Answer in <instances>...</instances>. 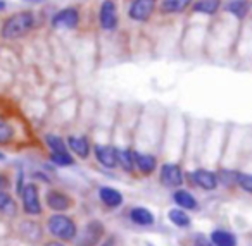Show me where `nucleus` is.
Listing matches in <instances>:
<instances>
[{
	"label": "nucleus",
	"mask_w": 252,
	"mask_h": 246,
	"mask_svg": "<svg viewBox=\"0 0 252 246\" xmlns=\"http://www.w3.org/2000/svg\"><path fill=\"white\" fill-rule=\"evenodd\" d=\"M189 124L180 115H166L164 138L159 153L158 181L166 190H176L185 184V152Z\"/></svg>",
	"instance_id": "obj_1"
},
{
	"label": "nucleus",
	"mask_w": 252,
	"mask_h": 246,
	"mask_svg": "<svg viewBox=\"0 0 252 246\" xmlns=\"http://www.w3.org/2000/svg\"><path fill=\"white\" fill-rule=\"evenodd\" d=\"M168 114H156L144 110L138 114L133 135V160L138 177H152L159 169L164 126Z\"/></svg>",
	"instance_id": "obj_2"
},
{
	"label": "nucleus",
	"mask_w": 252,
	"mask_h": 246,
	"mask_svg": "<svg viewBox=\"0 0 252 246\" xmlns=\"http://www.w3.org/2000/svg\"><path fill=\"white\" fill-rule=\"evenodd\" d=\"M43 225H45L47 236L64 241L67 245H73L80 231L78 219L69 212H49V215L43 217Z\"/></svg>",
	"instance_id": "obj_3"
},
{
	"label": "nucleus",
	"mask_w": 252,
	"mask_h": 246,
	"mask_svg": "<svg viewBox=\"0 0 252 246\" xmlns=\"http://www.w3.org/2000/svg\"><path fill=\"white\" fill-rule=\"evenodd\" d=\"M11 236L38 246L47 238V231L43 220H40L38 217H28L21 214L11 222Z\"/></svg>",
	"instance_id": "obj_4"
},
{
	"label": "nucleus",
	"mask_w": 252,
	"mask_h": 246,
	"mask_svg": "<svg viewBox=\"0 0 252 246\" xmlns=\"http://www.w3.org/2000/svg\"><path fill=\"white\" fill-rule=\"evenodd\" d=\"M35 28V14L32 11H21L9 16L2 25L0 35L4 40H19Z\"/></svg>",
	"instance_id": "obj_5"
},
{
	"label": "nucleus",
	"mask_w": 252,
	"mask_h": 246,
	"mask_svg": "<svg viewBox=\"0 0 252 246\" xmlns=\"http://www.w3.org/2000/svg\"><path fill=\"white\" fill-rule=\"evenodd\" d=\"M19 205H21V214L28 217L42 219L45 214V205L42 200V186L36 181H28L19 193Z\"/></svg>",
	"instance_id": "obj_6"
},
{
	"label": "nucleus",
	"mask_w": 252,
	"mask_h": 246,
	"mask_svg": "<svg viewBox=\"0 0 252 246\" xmlns=\"http://www.w3.org/2000/svg\"><path fill=\"white\" fill-rule=\"evenodd\" d=\"M43 205L47 212H73L78 207V200L67 190L50 184L43 193Z\"/></svg>",
	"instance_id": "obj_7"
},
{
	"label": "nucleus",
	"mask_w": 252,
	"mask_h": 246,
	"mask_svg": "<svg viewBox=\"0 0 252 246\" xmlns=\"http://www.w3.org/2000/svg\"><path fill=\"white\" fill-rule=\"evenodd\" d=\"M107 234V227L100 219H90L80 227L73 246H98Z\"/></svg>",
	"instance_id": "obj_8"
},
{
	"label": "nucleus",
	"mask_w": 252,
	"mask_h": 246,
	"mask_svg": "<svg viewBox=\"0 0 252 246\" xmlns=\"http://www.w3.org/2000/svg\"><path fill=\"white\" fill-rule=\"evenodd\" d=\"M185 183H189L192 188H199L202 191H216L220 188V179H218V172L209 167H195L193 170L185 174Z\"/></svg>",
	"instance_id": "obj_9"
},
{
	"label": "nucleus",
	"mask_w": 252,
	"mask_h": 246,
	"mask_svg": "<svg viewBox=\"0 0 252 246\" xmlns=\"http://www.w3.org/2000/svg\"><path fill=\"white\" fill-rule=\"evenodd\" d=\"M92 155H94L95 162L98 165L105 167V169H118V153L112 143H104V141H95L94 143V150H92Z\"/></svg>",
	"instance_id": "obj_10"
},
{
	"label": "nucleus",
	"mask_w": 252,
	"mask_h": 246,
	"mask_svg": "<svg viewBox=\"0 0 252 246\" xmlns=\"http://www.w3.org/2000/svg\"><path fill=\"white\" fill-rule=\"evenodd\" d=\"M67 148L73 155H76L81 160H88L92 157V150H94V143H92L88 135H69L66 138Z\"/></svg>",
	"instance_id": "obj_11"
},
{
	"label": "nucleus",
	"mask_w": 252,
	"mask_h": 246,
	"mask_svg": "<svg viewBox=\"0 0 252 246\" xmlns=\"http://www.w3.org/2000/svg\"><path fill=\"white\" fill-rule=\"evenodd\" d=\"M158 0H131L128 9V18L137 23H147L152 18Z\"/></svg>",
	"instance_id": "obj_12"
},
{
	"label": "nucleus",
	"mask_w": 252,
	"mask_h": 246,
	"mask_svg": "<svg viewBox=\"0 0 252 246\" xmlns=\"http://www.w3.org/2000/svg\"><path fill=\"white\" fill-rule=\"evenodd\" d=\"M19 215H21V205H19L18 198L12 194V190L0 191V217L12 222Z\"/></svg>",
	"instance_id": "obj_13"
},
{
	"label": "nucleus",
	"mask_w": 252,
	"mask_h": 246,
	"mask_svg": "<svg viewBox=\"0 0 252 246\" xmlns=\"http://www.w3.org/2000/svg\"><path fill=\"white\" fill-rule=\"evenodd\" d=\"M18 141H21L19 124L12 121L11 117L0 114V146H12Z\"/></svg>",
	"instance_id": "obj_14"
},
{
	"label": "nucleus",
	"mask_w": 252,
	"mask_h": 246,
	"mask_svg": "<svg viewBox=\"0 0 252 246\" xmlns=\"http://www.w3.org/2000/svg\"><path fill=\"white\" fill-rule=\"evenodd\" d=\"M97 196L100 205L104 208H107V210H118V208H121L125 205V196H123V193L118 188L100 186L97 191Z\"/></svg>",
	"instance_id": "obj_15"
},
{
	"label": "nucleus",
	"mask_w": 252,
	"mask_h": 246,
	"mask_svg": "<svg viewBox=\"0 0 252 246\" xmlns=\"http://www.w3.org/2000/svg\"><path fill=\"white\" fill-rule=\"evenodd\" d=\"M128 220L131 222L137 227H152L156 225V215L154 212L149 207H144V205H135V207L128 208Z\"/></svg>",
	"instance_id": "obj_16"
},
{
	"label": "nucleus",
	"mask_w": 252,
	"mask_h": 246,
	"mask_svg": "<svg viewBox=\"0 0 252 246\" xmlns=\"http://www.w3.org/2000/svg\"><path fill=\"white\" fill-rule=\"evenodd\" d=\"M118 7H116L114 0H104L98 11V23H100L102 29L105 31H112L118 26Z\"/></svg>",
	"instance_id": "obj_17"
},
{
	"label": "nucleus",
	"mask_w": 252,
	"mask_h": 246,
	"mask_svg": "<svg viewBox=\"0 0 252 246\" xmlns=\"http://www.w3.org/2000/svg\"><path fill=\"white\" fill-rule=\"evenodd\" d=\"M80 25V12L76 7H66L52 18V28L57 29H74Z\"/></svg>",
	"instance_id": "obj_18"
},
{
	"label": "nucleus",
	"mask_w": 252,
	"mask_h": 246,
	"mask_svg": "<svg viewBox=\"0 0 252 246\" xmlns=\"http://www.w3.org/2000/svg\"><path fill=\"white\" fill-rule=\"evenodd\" d=\"M171 198H173V201H175L176 207L183 208V210H187V212H199L200 210V203L195 198V194L183 186L173 190Z\"/></svg>",
	"instance_id": "obj_19"
},
{
	"label": "nucleus",
	"mask_w": 252,
	"mask_h": 246,
	"mask_svg": "<svg viewBox=\"0 0 252 246\" xmlns=\"http://www.w3.org/2000/svg\"><path fill=\"white\" fill-rule=\"evenodd\" d=\"M168 220L171 222L175 227L183 229V231H187V229L192 227V217H190V214L180 207L169 208L168 210Z\"/></svg>",
	"instance_id": "obj_20"
},
{
	"label": "nucleus",
	"mask_w": 252,
	"mask_h": 246,
	"mask_svg": "<svg viewBox=\"0 0 252 246\" xmlns=\"http://www.w3.org/2000/svg\"><path fill=\"white\" fill-rule=\"evenodd\" d=\"M209 238L214 246H238L237 234H233L231 231L223 229V227L214 229V231L209 234Z\"/></svg>",
	"instance_id": "obj_21"
},
{
	"label": "nucleus",
	"mask_w": 252,
	"mask_h": 246,
	"mask_svg": "<svg viewBox=\"0 0 252 246\" xmlns=\"http://www.w3.org/2000/svg\"><path fill=\"white\" fill-rule=\"evenodd\" d=\"M193 0H161L159 7L162 14H182L189 7H192Z\"/></svg>",
	"instance_id": "obj_22"
},
{
	"label": "nucleus",
	"mask_w": 252,
	"mask_h": 246,
	"mask_svg": "<svg viewBox=\"0 0 252 246\" xmlns=\"http://www.w3.org/2000/svg\"><path fill=\"white\" fill-rule=\"evenodd\" d=\"M221 7V0H197L195 4H192V11L197 14H206L214 16Z\"/></svg>",
	"instance_id": "obj_23"
},
{
	"label": "nucleus",
	"mask_w": 252,
	"mask_h": 246,
	"mask_svg": "<svg viewBox=\"0 0 252 246\" xmlns=\"http://www.w3.org/2000/svg\"><path fill=\"white\" fill-rule=\"evenodd\" d=\"M43 141H45V146L50 152H66V150H69L67 148L66 138L56 135V133H47V135L43 136Z\"/></svg>",
	"instance_id": "obj_24"
},
{
	"label": "nucleus",
	"mask_w": 252,
	"mask_h": 246,
	"mask_svg": "<svg viewBox=\"0 0 252 246\" xmlns=\"http://www.w3.org/2000/svg\"><path fill=\"white\" fill-rule=\"evenodd\" d=\"M49 160L56 167H71V165H74V164H76L74 155H71L69 150H66V152H50L49 153Z\"/></svg>",
	"instance_id": "obj_25"
},
{
	"label": "nucleus",
	"mask_w": 252,
	"mask_h": 246,
	"mask_svg": "<svg viewBox=\"0 0 252 246\" xmlns=\"http://www.w3.org/2000/svg\"><path fill=\"white\" fill-rule=\"evenodd\" d=\"M237 190L252 194V172L251 170L240 169L237 172Z\"/></svg>",
	"instance_id": "obj_26"
},
{
	"label": "nucleus",
	"mask_w": 252,
	"mask_h": 246,
	"mask_svg": "<svg viewBox=\"0 0 252 246\" xmlns=\"http://www.w3.org/2000/svg\"><path fill=\"white\" fill-rule=\"evenodd\" d=\"M226 11L230 12L233 18L244 19L249 12V5H247V2H244V0H233V2H230V4L226 5Z\"/></svg>",
	"instance_id": "obj_27"
},
{
	"label": "nucleus",
	"mask_w": 252,
	"mask_h": 246,
	"mask_svg": "<svg viewBox=\"0 0 252 246\" xmlns=\"http://www.w3.org/2000/svg\"><path fill=\"white\" fill-rule=\"evenodd\" d=\"M14 186V176L11 170H0V191L12 190Z\"/></svg>",
	"instance_id": "obj_28"
},
{
	"label": "nucleus",
	"mask_w": 252,
	"mask_h": 246,
	"mask_svg": "<svg viewBox=\"0 0 252 246\" xmlns=\"http://www.w3.org/2000/svg\"><path fill=\"white\" fill-rule=\"evenodd\" d=\"M192 245L193 246H214L211 238L204 234V232H195V234L192 236Z\"/></svg>",
	"instance_id": "obj_29"
},
{
	"label": "nucleus",
	"mask_w": 252,
	"mask_h": 246,
	"mask_svg": "<svg viewBox=\"0 0 252 246\" xmlns=\"http://www.w3.org/2000/svg\"><path fill=\"white\" fill-rule=\"evenodd\" d=\"M32 179L36 181L38 184L43 183V184H47V186H50V184H52V177L47 176V174L42 172V170H35V172L32 174Z\"/></svg>",
	"instance_id": "obj_30"
},
{
	"label": "nucleus",
	"mask_w": 252,
	"mask_h": 246,
	"mask_svg": "<svg viewBox=\"0 0 252 246\" xmlns=\"http://www.w3.org/2000/svg\"><path fill=\"white\" fill-rule=\"evenodd\" d=\"M5 246H36V245H32V243L16 238V236H9V238L5 239Z\"/></svg>",
	"instance_id": "obj_31"
},
{
	"label": "nucleus",
	"mask_w": 252,
	"mask_h": 246,
	"mask_svg": "<svg viewBox=\"0 0 252 246\" xmlns=\"http://www.w3.org/2000/svg\"><path fill=\"white\" fill-rule=\"evenodd\" d=\"M98 246H119L118 234H107L104 239H102V243Z\"/></svg>",
	"instance_id": "obj_32"
},
{
	"label": "nucleus",
	"mask_w": 252,
	"mask_h": 246,
	"mask_svg": "<svg viewBox=\"0 0 252 246\" xmlns=\"http://www.w3.org/2000/svg\"><path fill=\"white\" fill-rule=\"evenodd\" d=\"M38 246H69L67 243H64V241H59V239H56V238H45L42 243H40Z\"/></svg>",
	"instance_id": "obj_33"
},
{
	"label": "nucleus",
	"mask_w": 252,
	"mask_h": 246,
	"mask_svg": "<svg viewBox=\"0 0 252 246\" xmlns=\"http://www.w3.org/2000/svg\"><path fill=\"white\" fill-rule=\"evenodd\" d=\"M4 9H5V2L4 0H0V11H4Z\"/></svg>",
	"instance_id": "obj_34"
},
{
	"label": "nucleus",
	"mask_w": 252,
	"mask_h": 246,
	"mask_svg": "<svg viewBox=\"0 0 252 246\" xmlns=\"http://www.w3.org/2000/svg\"><path fill=\"white\" fill-rule=\"evenodd\" d=\"M26 2H33V4H40V2H43V0H26Z\"/></svg>",
	"instance_id": "obj_35"
},
{
	"label": "nucleus",
	"mask_w": 252,
	"mask_h": 246,
	"mask_svg": "<svg viewBox=\"0 0 252 246\" xmlns=\"http://www.w3.org/2000/svg\"><path fill=\"white\" fill-rule=\"evenodd\" d=\"M0 160H5V155L2 152H0Z\"/></svg>",
	"instance_id": "obj_36"
},
{
	"label": "nucleus",
	"mask_w": 252,
	"mask_h": 246,
	"mask_svg": "<svg viewBox=\"0 0 252 246\" xmlns=\"http://www.w3.org/2000/svg\"><path fill=\"white\" fill-rule=\"evenodd\" d=\"M192 246H193V245H192Z\"/></svg>",
	"instance_id": "obj_37"
}]
</instances>
